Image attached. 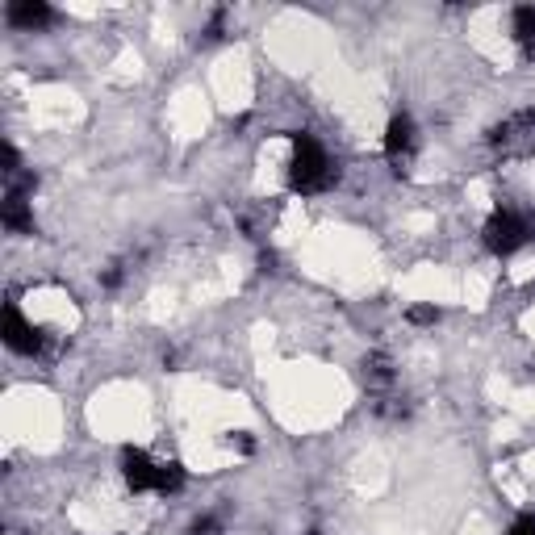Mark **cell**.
Instances as JSON below:
<instances>
[{
  "label": "cell",
  "instance_id": "1",
  "mask_svg": "<svg viewBox=\"0 0 535 535\" xmlns=\"http://www.w3.org/2000/svg\"><path fill=\"white\" fill-rule=\"evenodd\" d=\"M289 143H293V159H289V189H293V193H301V197L327 193L331 184L339 180V168L331 164L327 147H322L318 138H314V134H306V130L289 134Z\"/></svg>",
  "mask_w": 535,
  "mask_h": 535
},
{
  "label": "cell",
  "instance_id": "2",
  "mask_svg": "<svg viewBox=\"0 0 535 535\" xmlns=\"http://www.w3.org/2000/svg\"><path fill=\"white\" fill-rule=\"evenodd\" d=\"M527 239H531V222L523 214H515V209H494V214L485 218V226H481V243H485L490 255H498V260L515 255Z\"/></svg>",
  "mask_w": 535,
  "mask_h": 535
},
{
  "label": "cell",
  "instance_id": "3",
  "mask_svg": "<svg viewBox=\"0 0 535 535\" xmlns=\"http://www.w3.org/2000/svg\"><path fill=\"white\" fill-rule=\"evenodd\" d=\"M502 159H527L535 155V109H523V113H510L506 122H498L490 134H485Z\"/></svg>",
  "mask_w": 535,
  "mask_h": 535
},
{
  "label": "cell",
  "instance_id": "4",
  "mask_svg": "<svg viewBox=\"0 0 535 535\" xmlns=\"http://www.w3.org/2000/svg\"><path fill=\"white\" fill-rule=\"evenodd\" d=\"M414 151H418V130H414V118H410V113H393L389 126H385V155H389L393 172L410 168Z\"/></svg>",
  "mask_w": 535,
  "mask_h": 535
},
{
  "label": "cell",
  "instance_id": "5",
  "mask_svg": "<svg viewBox=\"0 0 535 535\" xmlns=\"http://www.w3.org/2000/svg\"><path fill=\"white\" fill-rule=\"evenodd\" d=\"M0 335H5V343L13 347V352L17 356H38L42 352V331L34 327V322L26 318V314H21V306H17V301H9V306H5V331H0Z\"/></svg>",
  "mask_w": 535,
  "mask_h": 535
},
{
  "label": "cell",
  "instance_id": "6",
  "mask_svg": "<svg viewBox=\"0 0 535 535\" xmlns=\"http://www.w3.org/2000/svg\"><path fill=\"white\" fill-rule=\"evenodd\" d=\"M155 469L159 460H151L143 448H122V481L130 494H155Z\"/></svg>",
  "mask_w": 535,
  "mask_h": 535
},
{
  "label": "cell",
  "instance_id": "7",
  "mask_svg": "<svg viewBox=\"0 0 535 535\" xmlns=\"http://www.w3.org/2000/svg\"><path fill=\"white\" fill-rule=\"evenodd\" d=\"M5 17H9L13 30H46L55 21L51 5H42V0H13L5 9Z\"/></svg>",
  "mask_w": 535,
  "mask_h": 535
},
{
  "label": "cell",
  "instance_id": "8",
  "mask_svg": "<svg viewBox=\"0 0 535 535\" xmlns=\"http://www.w3.org/2000/svg\"><path fill=\"white\" fill-rule=\"evenodd\" d=\"M0 222H5V230H13V235H34V214H30L26 193H17V189L5 193V205H0Z\"/></svg>",
  "mask_w": 535,
  "mask_h": 535
},
{
  "label": "cell",
  "instance_id": "9",
  "mask_svg": "<svg viewBox=\"0 0 535 535\" xmlns=\"http://www.w3.org/2000/svg\"><path fill=\"white\" fill-rule=\"evenodd\" d=\"M510 38H515L523 59H535V5H519L510 13Z\"/></svg>",
  "mask_w": 535,
  "mask_h": 535
},
{
  "label": "cell",
  "instance_id": "10",
  "mask_svg": "<svg viewBox=\"0 0 535 535\" xmlns=\"http://www.w3.org/2000/svg\"><path fill=\"white\" fill-rule=\"evenodd\" d=\"M393 377H398V372H393V360L385 352L364 356V381H368V389H389Z\"/></svg>",
  "mask_w": 535,
  "mask_h": 535
},
{
  "label": "cell",
  "instance_id": "11",
  "mask_svg": "<svg viewBox=\"0 0 535 535\" xmlns=\"http://www.w3.org/2000/svg\"><path fill=\"white\" fill-rule=\"evenodd\" d=\"M184 490V464L180 460H159V469H155V494H180Z\"/></svg>",
  "mask_w": 535,
  "mask_h": 535
},
{
  "label": "cell",
  "instance_id": "12",
  "mask_svg": "<svg viewBox=\"0 0 535 535\" xmlns=\"http://www.w3.org/2000/svg\"><path fill=\"white\" fill-rule=\"evenodd\" d=\"M406 322H414V327H435V322H439V310H435V306H410V310H406Z\"/></svg>",
  "mask_w": 535,
  "mask_h": 535
},
{
  "label": "cell",
  "instance_id": "13",
  "mask_svg": "<svg viewBox=\"0 0 535 535\" xmlns=\"http://www.w3.org/2000/svg\"><path fill=\"white\" fill-rule=\"evenodd\" d=\"M222 531V519L218 515H201L193 527H189V535H218Z\"/></svg>",
  "mask_w": 535,
  "mask_h": 535
},
{
  "label": "cell",
  "instance_id": "14",
  "mask_svg": "<svg viewBox=\"0 0 535 535\" xmlns=\"http://www.w3.org/2000/svg\"><path fill=\"white\" fill-rule=\"evenodd\" d=\"M226 444H230V448H235V452H243V456H247V452H255V439H251L247 431H235V435H230V439H226Z\"/></svg>",
  "mask_w": 535,
  "mask_h": 535
},
{
  "label": "cell",
  "instance_id": "15",
  "mask_svg": "<svg viewBox=\"0 0 535 535\" xmlns=\"http://www.w3.org/2000/svg\"><path fill=\"white\" fill-rule=\"evenodd\" d=\"M506 535H535V515H519L515 523H510Z\"/></svg>",
  "mask_w": 535,
  "mask_h": 535
},
{
  "label": "cell",
  "instance_id": "16",
  "mask_svg": "<svg viewBox=\"0 0 535 535\" xmlns=\"http://www.w3.org/2000/svg\"><path fill=\"white\" fill-rule=\"evenodd\" d=\"M101 285H105V289H118V285H122V268H118V264L105 268V272H101Z\"/></svg>",
  "mask_w": 535,
  "mask_h": 535
},
{
  "label": "cell",
  "instance_id": "17",
  "mask_svg": "<svg viewBox=\"0 0 535 535\" xmlns=\"http://www.w3.org/2000/svg\"><path fill=\"white\" fill-rule=\"evenodd\" d=\"M310 535H318V531H310Z\"/></svg>",
  "mask_w": 535,
  "mask_h": 535
}]
</instances>
